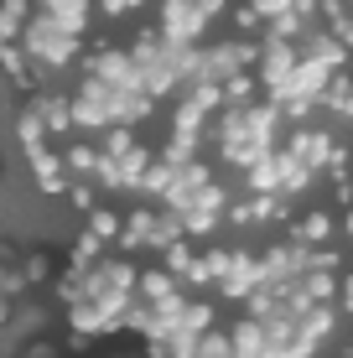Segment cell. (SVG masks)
Masks as SVG:
<instances>
[{
	"label": "cell",
	"mask_w": 353,
	"mask_h": 358,
	"mask_svg": "<svg viewBox=\"0 0 353 358\" xmlns=\"http://www.w3.org/2000/svg\"><path fill=\"white\" fill-rule=\"evenodd\" d=\"M31 162H36V182H42V187H52V192H57V187L68 182V177H63V162H57V156H42V151L31 145Z\"/></svg>",
	"instance_id": "1"
},
{
	"label": "cell",
	"mask_w": 353,
	"mask_h": 358,
	"mask_svg": "<svg viewBox=\"0 0 353 358\" xmlns=\"http://www.w3.org/2000/svg\"><path fill=\"white\" fill-rule=\"evenodd\" d=\"M322 156H327V141H322V135H301V141H296V162H301V166L322 162Z\"/></svg>",
	"instance_id": "2"
},
{
	"label": "cell",
	"mask_w": 353,
	"mask_h": 358,
	"mask_svg": "<svg viewBox=\"0 0 353 358\" xmlns=\"http://www.w3.org/2000/svg\"><path fill=\"white\" fill-rule=\"evenodd\" d=\"M327 229H333V224H327V213H312L307 224H301V239H327Z\"/></svg>",
	"instance_id": "3"
},
{
	"label": "cell",
	"mask_w": 353,
	"mask_h": 358,
	"mask_svg": "<svg viewBox=\"0 0 353 358\" xmlns=\"http://www.w3.org/2000/svg\"><path fill=\"white\" fill-rule=\"evenodd\" d=\"M94 234H115V213H94Z\"/></svg>",
	"instance_id": "4"
},
{
	"label": "cell",
	"mask_w": 353,
	"mask_h": 358,
	"mask_svg": "<svg viewBox=\"0 0 353 358\" xmlns=\"http://www.w3.org/2000/svg\"><path fill=\"white\" fill-rule=\"evenodd\" d=\"M343 291H348V312H353V280H348V286H343Z\"/></svg>",
	"instance_id": "5"
},
{
	"label": "cell",
	"mask_w": 353,
	"mask_h": 358,
	"mask_svg": "<svg viewBox=\"0 0 353 358\" xmlns=\"http://www.w3.org/2000/svg\"><path fill=\"white\" fill-rule=\"evenodd\" d=\"M348 234H353V213H348Z\"/></svg>",
	"instance_id": "6"
}]
</instances>
